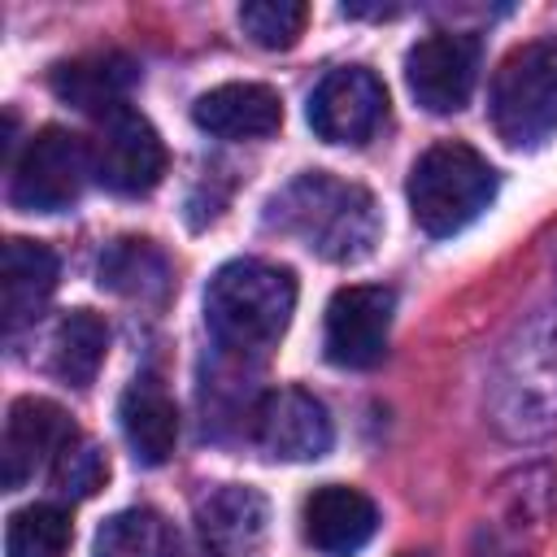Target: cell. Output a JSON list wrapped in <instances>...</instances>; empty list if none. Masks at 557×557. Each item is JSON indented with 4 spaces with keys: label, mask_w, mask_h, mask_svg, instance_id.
Segmentation results:
<instances>
[{
    "label": "cell",
    "mask_w": 557,
    "mask_h": 557,
    "mask_svg": "<svg viewBox=\"0 0 557 557\" xmlns=\"http://www.w3.org/2000/svg\"><path fill=\"white\" fill-rule=\"evenodd\" d=\"M74 540L70 509L39 500L9 518L4 527V557H65Z\"/></svg>",
    "instance_id": "ffe728a7"
},
{
    "label": "cell",
    "mask_w": 557,
    "mask_h": 557,
    "mask_svg": "<svg viewBox=\"0 0 557 557\" xmlns=\"http://www.w3.org/2000/svg\"><path fill=\"white\" fill-rule=\"evenodd\" d=\"M479 61H483L479 35L435 30L409 48L405 83L426 113H457L470 104V91L479 83Z\"/></svg>",
    "instance_id": "52a82bcc"
},
{
    "label": "cell",
    "mask_w": 557,
    "mask_h": 557,
    "mask_svg": "<svg viewBox=\"0 0 557 557\" xmlns=\"http://www.w3.org/2000/svg\"><path fill=\"white\" fill-rule=\"evenodd\" d=\"M191 117L218 139H265L283 126V100L265 83H222L191 104Z\"/></svg>",
    "instance_id": "4fadbf2b"
},
{
    "label": "cell",
    "mask_w": 557,
    "mask_h": 557,
    "mask_svg": "<svg viewBox=\"0 0 557 557\" xmlns=\"http://www.w3.org/2000/svg\"><path fill=\"white\" fill-rule=\"evenodd\" d=\"M252 444L274 461H318L335 444L326 405L305 387H274L252 409Z\"/></svg>",
    "instance_id": "30bf717a"
},
{
    "label": "cell",
    "mask_w": 557,
    "mask_h": 557,
    "mask_svg": "<svg viewBox=\"0 0 557 557\" xmlns=\"http://www.w3.org/2000/svg\"><path fill=\"white\" fill-rule=\"evenodd\" d=\"M104 479H109V457H104L100 444H91V440H83V435H74V440L57 453V461H52V487H57L61 496H70V500H83V496L100 492Z\"/></svg>",
    "instance_id": "7402d4cb"
},
{
    "label": "cell",
    "mask_w": 557,
    "mask_h": 557,
    "mask_svg": "<svg viewBox=\"0 0 557 557\" xmlns=\"http://www.w3.org/2000/svg\"><path fill=\"white\" fill-rule=\"evenodd\" d=\"M91 174V139L65 126H44L13 161L9 200L22 213H61L83 196Z\"/></svg>",
    "instance_id": "5b68a950"
},
{
    "label": "cell",
    "mask_w": 557,
    "mask_h": 557,
    "mask_svg": "<svg viewBox=\"0 0 557 557\" xmlns=\"http://www.w3.org/2000/svg\"><path fill=\"white\" fill-rule=\"evenodd\" d=\"M387 122V87L366 65L331 70L309 96V126L326 144H370Z\"/></svg>",
    "instance_id": "9c48e42d"
},
{
    "label": "cell",
    "mask_w": 557,
    "mask_h": 557,
    "mask_svg": "<svg viewBox=\"0 0 557 557\" xmlns=\"http://www.w3.org/2000/svg\"><path fill=\"white\" fill-rule=\"evenodd\" d=\"M165 557H222L205 535L200 540H187V535H170V544H165Z\"/></svg>",
    "instance_id": "cb8c5ba5"
},
{
    "label": "cell",
    "mask_w": 557,
    "mask_h": 557,
    "mask_svg": "<svg viewBox=\"0 0 557 557\" xmlns=\"http://www.w3.org/2000/svg\"><path fill=\"white\" fill-rule=\"evenodd\" d=\"M100 287L117 296H139V300H161L170 287V265L157 244L148 239H117L100 257Z\"/></svg>",
    "instance_id": "d6986e66"
},
{
    "label": "cell",
    "mask_w": 557,
    "mask_h": 557,
    "mask_svg": "<svg viewBox=\"0 0 557 557\" xmlns=\"http://www.w3.org/2000/svg\"><path fill=\"white\" fill-rule=\"evenodd\" d=\"M135 83H139V65L122 52H91V57L61 61L52 70V91L91 117H109L117 109H131L126 96Z\"/></svg>",
    "instance_id": "5bb4252c"
},
{
    "label": "cell",
    "mask_w": 557,
    "mask_h": 557,
    "mask_svg": "<svg viewBox=\"0 0 557 557\" xmlns=\"http://www.w3.org/2000/svg\"><path fill=\"white\" fill-rule=\"evenodd\" d=\"M492 126L513 148L557 135V35L518 44L492 78Z\"/></svg>",
    "instance_id": "277c9868"
},
{
    "label": "cell",
    "mask_w": 557,
    "mask_h": 557,
    "mask_svg": "<svg viewBox=\"0 0 557 557\" xmlns=\"http://www.w3.org/2000/svg\"><path fill=\"white\" fill-rule=\"evenodd\" d=\"M392 313H396V292L383 283H352L339 287L326 305V326H322V348L331 366L344 370H370L387 352L392 335Z\"/></svg>",
    "instance_id": "8992f818"
},
{
    "label": "cell",
    "mask_w": 557,
    "mask_h": 557,
    "mask_svg": "<svg viewBox=\"0 0 557 557\" xmlns=\"http://www.w3.org/2000/svg\"><path fill=\"white\" fill-rule=\"evenodd\" d=\"M109 352V326L91 309H70L52 331V374L70 387H87Z\"/></svg>",
    "instance_id": "ac0fdd59"
},
{
    "label": "cell",
    "mask_w": 557,
    "mask_h": 557,
    "mask_svg": "<svg viewBox=\"0 0 557 557\" xmlns=\"http://www.w3.org/2000/svg\"><path fill=\"white\" fill-rule=\"evenodd\" d=\"M57 252L39 239H9L0 252V309L4 331H17L39 318L48 296L57 292Z\"/></svg>",
    "instance_id": "9a60e30c"
},
{
    "label": "cell",
    "mask_w": 557,
    "mask_h": 557,
    "mask_svg": "<svg viewBox=\"0 0 557 557\" xmlns=\"http://www.w3.org/2000/svg\"><path fill=\"white\" fill-rule=\"evenodd\" d=\"M170 527L157 509H122L96 531L91 557H165Z\"/></svg>",
    "instance_id": "44dd1931"
},
{
    "label": "cell",
    "mask_w": 557,
    "mask_h": 557,
    "mask_svg": "<svg viewBox=\"0 0 557 557\" xmlns=\"http://www.w3.org/2000/svg\"><path fill=\"white\" fill-rule=\"evenodd\" d=\"M265 226L300 239L326 261H361L379 239V205L357 183L305 170L270 200Z\"/></svg>",
    "instance_id": "6da1fadb"
},
{
    "label": "cell",
    "mask_w": 557,
    "mask_h": 557,
    "mask_svg": "<svg viewBox=\"0 0 557 557\" xmlns=\"http://www.w3.org/2000/svg\"><path fill=\"white\" fill-rule=\"evenodd\" d=\"M309 22V9L300 0H252L239 9V26L261 48H292Z\"/></svg>",
    "instance_id": "603a6c76"
},
{
    "label": "cell",
    "mask_w": 557,
    "mask_h": 557,
    "mask_svg": "<svg viewBox=\"0 0 557 557\" xmlns=\"http://www.w3.org/2000/svg\"><path fill=\"white\" fill-rule=\"evenodd\" d=\"M265 522H270V505H265V496L257 487L226 483V487H213L196 505V527H200V535L218 553H248V548H257L261 535H265Z\"/></svg>",
    "instance_id": "e0dca14e"
},
{
    "label": "cell",
    "mask_w": 557,
    "mask_h": 557,
    "mask_svg": "<svg viewBox=\"0 0 557 557\" xmlns=\"http://www.w3.org/2000/svg\"><path fill=\"white\" fill-rule=\"evenodd\" d=\"M296 313V274L274 261H226L205 287V326L231 357H265Z\"/></svg>",
    "instance_id": "7a4b0ae2"
},
{
    "label": "cell",
    "mask_w": 557,
    "mask_h": 557,
    "mask_svg": "<svg viewBox=\"0 0 557 557\" xmlns=\"http://www.w3.org/2000/svg\"><path fill=\"white\" fill-rule=\"evenodd\" d=\"M74 422L65 418L61 405L44 400V396H17L9 405V418H4V440H0V479L9 492H17L44 461L52 466L57 453L74 440Z\"/></svg>",
    "instance_id": "8fae6325"
},
{
    "label": "cell",
    "mask_w": 557,
    "mask_h": 557,
    "mask_svg": "<svg viewBox=\"0 0 557 557\" xmlns=\"http://www.w3.org/2000/svg\"><path fill=\"white\" fill-rule=\"evenodd\" d=\"M400 557H422V553H400Z\"/></svg>",
    "instance_id": "d4e9b609"
},
{
    "label": "cell",
    "mask_w": 557,
    "mask_h": 557,
    "mask_svg": "<svg viewBox=\"0 0 557 557\" xmlns=\"http://www.w3.org/2000/svg\"><path fill=\"white\" fill-rule=\"evenodd\" d=\"M122 435L135 453L139 466H165L174 444H178V409L174 396L161 387V379L139 374L126 392H122Z\"/></svg>",
    "instance_id": "2e32d148"
},
{
    "label": "cell",
    "mask_w": 557,
    "mask_h": 557,
    "mask_svg": "<svg viewBox=\"0 0 557 557\" xmlns=\"http://www.w3.org/2000/svg\"><path fill=\"white\" fill-rule=\"evenodd\" d=\"M492 200H496V170L470 144H457V139L435 144L409 170L413 222L435 239L470 226Z\"/></svg>",
    "instance_id": "3957f363"
},
{
    "label": "cell",
    "mask_w": 557,
    "mask_h": 557,
    "mask_svg": "<svg viewBox=\"0 0 557 557\" xmlns=\"http://www.w3.org/2000/svg\"><path fill=\"white\" fill-rule=\"evenodd\" d=\"M300 531L318 553L352 557L379 531V509L366 492L344 487V483H326V487L309 492V500L300 509Z\"/></svg>",
    "instance_id": "7c38bea8"
},
{
    "label": "cell",
    "mask_w": 557,
    "mask_h": 557,
    "mask_svg": "<svg viewBox=\"0 0 557 557\" xmlns=\"http://www.w3.org/2000/svg\"><path fill=\"white\" fill-rule=\"evenodd\" d=\"M91 170L109 191L144 196L165 174V144L148 117H139L135 109H117L100 117V131L91 139Z\"/></svg>",
    "instance_id": "ba28073f"
}]
</instances>
